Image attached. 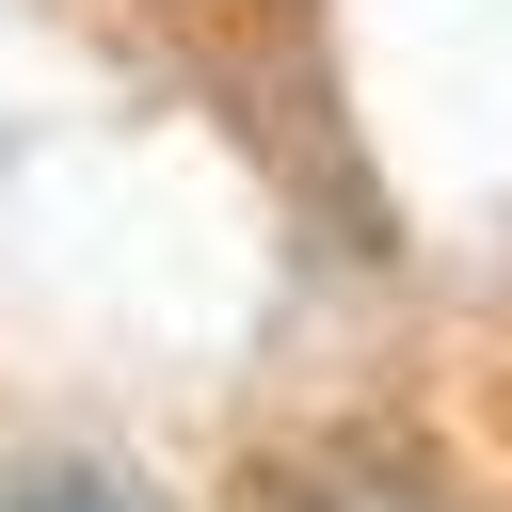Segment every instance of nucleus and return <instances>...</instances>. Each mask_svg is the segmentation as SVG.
<instances>
[{"label":"nucleus","instance_id":"1","mask_svg":"<svg viewBox=\"0 0 512 512\" xmlns=\"http://www.w3.org/2000/svg\"><path fill=\"white\" fill-rule=\"evenodd\" d=\"M0 512H160V496H144L128 464H48V480H16Z\"/></svg>","mask_w":512,"mask_h":512}]
</instances>
